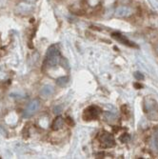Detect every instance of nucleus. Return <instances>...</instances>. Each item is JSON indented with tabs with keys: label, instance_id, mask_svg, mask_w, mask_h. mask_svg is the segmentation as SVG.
I'll use <instances>...</instances> for the list:
<instances>
[{
	"label": "nucleus",
	"instance_id": "f257e3e1",
	"mask_svg": "<svg viewBox=\"0 0 158 159\" xmlns=\"http://www.w3.org/2000/svg\"><path fill=\"white\" fill-rule=\"evenodd\" d=\"M60 60H61V54H60L58 48L55 45H52L49 48V50L47 52L44 66L49 67V68L55 67V66L58 65Z\"/></svg>",
	"mask_w": 158,
	"mask_h": 159
},
{
	"label": "nucleus",
	"instance_id": "f03ea898",
	"mask_svg": "<svg viewBox=\"0 0 158 159\" xmlns=\"http://www.w3.org/2000/svg\"><path fill=\"white\" fill-rule=\"evenodd\" d=\"M98 140L100 142L101 147L104 149L112 148L113 146L115 145V138H113L112 134H111L108 131H102L101 134H99Z\"/></svg>",
	"mask_w": 158,
	"mask_h": 159
},
{
	"label": "nucleus",
	"instance_id": "7ed1b4c3",
	"mask_svg": "<svg viewBox=\"0 0 158 159\" xmlns=\"http://www.w3.org/2000/svg\"><path fill=\"white\" fill-rule=\"evenodd\" d=\"M101 113V110L96 107V106H91V107L87 108L84 113H83V118L84 120L91 121V120H95L99 117V114Z\"/></svg>",
	"mask_w": 158,
	"mask_h": 159
},
{
	"label": "nucleus",
	"instance_id": "20e7f679",
	"mask_svg": "<svg viewBox=\"0 0 158 159\" xmlns=\"http://www.w3.org/2000/svg\"><path fill=\"white\" fill-rule=\"evenodd\" d=\"M39 108H40V101L38 99H33V101H30L24 111V117L33 116V114L36 113Z\"/></svg>",
	"mask_w": 158,
	"mask_h": 159
},
{
	"label": "nucleus",
	"instance_id": "39448f33",
	"mask_svg": "<svg viewBox=\"0 0 158 159\" xmlns=\"http://www.w3.org/2000/svg\"><path fill=\"white\" fill-rule=\"evenodd\" d=\"M112 36L115 39V40H117V41H119L120 43H122V44H124V45H127V46H130V47H136L134 45L133 43H131L130 41H129L128 39H127L124 35H122L121 33H112Z\"/></svg>",
	"mask_w": 158,
	"mask_h": 159
},
{
	"label": "nucleus",
	"instance_id": "423d86ee",
	"mask_svg": "<svg viewBox=\"0 0 158 159\" xmlns=\"http://www.w3.org/2000/svg\"><path fill=\"white\" fill-rule=\"evenodd\" d=\"M54 91V87L51 85H45L40 91V95L43 97V98H48V97L52 95Z\"/></svg>",
	"mask_w": 158,
	"mask_h": 159
},
{
	"label": "nucleus",
	"instance_id": "0eeeda50",
	"mask_svg": "<svg viewBox=\"0 0 158 159\" xmlns=\"http://www.w3.org/2000/svg\"><path fill=\"white\" fill-rule=\"evenodd\" d=\"M63 124H64V119L61 116H58V117H56L54 119V122H52L51 128H52V130H54V131H58L63 127Z\"/></svg>",
	"mask_w": 158,
	"mask_h": 159
},
{
	"label": "nucleus",
	"instance_id": "6e6552de",
	"mask_svg": "<svg viewBox=\"0 0 158 159\" xmlns=\"http://www.w3.org/2000/svg\"><path fill=\"white\" fill-rule=\"evenodd\" d=\"M130 14V10L126 7H122L116 10V15L118 16H124V15H128Z\"/></svg>",
	"mask_w": 158,
	"mask_h": 159
},
{
	"label": "nucleus",
	"instance_id": "1a4fd4ad",
	"mask_svg": "<svg viewBox=\"0 0 158 159\" xmlns=\"http://www.w3.org/2000/svg\"><path fill=\"white\" fill-rule=\"evenodd\" d=\"M68 77H60L58 78L57 80H56V83H57V85L60 86V87H64L66 84L68 83Z\"/></svg>",
	"mask_w": 158,
	"mask_h": 159
},
{
	"label": "nucleus",
	"instance_id": "9d476101",
	"mask_svg": "<svg viewBox=\"0 0 158 159\" xmlns=\"http://www.w3.org/2000/svg\"><path fill=\"white\" fill-rule=\"evenodd\" d=\"M119 139H120L121 142L126 143V142H129V141H130V134H122V135L120 136Z\"/></svg>",
	"mask_w": 158,
	"mask_h": 159
},
{
	"label": "nucleus",
	"instance_id": "9b49d317",
	"mask_svg": "<svg viewBox=\"0 0 158 159\" xmlns=\"http://www.w3.org/2000/svg\"><path fill=\"white\" fill-rule=\"evenodd\" d=\"M134 77L136 78L137 80H140V79H141V80H142V79H144V76H143L140 73H138V72L134 73Z\"/></svg>",
	"mask_w": 158,
	"mask_h": 159
},
{
	"label": "nucleus",
	"instance_id": "f8f14e48",
	"mask_svg": "<svg viewBox=\"0 0 158 159\" xmlns=\"http://www.w3.org/2000/svg\"><path fill=\"white\" fill-rule=\"evenodd\" d=\"M54 113H60L62 112V107H61V106H57V107H55L54 109Z\"/></svg>",
	"mask_w": 158,
	"mask_h": 159
},
{
	"label": "nucleus",
	"instance_id": "ddd939ff",
	"mask_svg": "<svg viewBox=\"0 0 158 159\" xmlns=\"http://www.w3.org/2000/svg\"><path fill=\"white\" fill-rule=\"evenodd\" d=\"M135 87H136V88H141L142 86L141 85H138V84H135V85H134Z\"/></svg>",
	"mask_w": 158,
	"mask_h": 159
},
{
	"label": "nucleus",
	"instance_id": "4468645a",
	"mask_svg": "<svg viewBox=\"0 0 158 159\" xmlns=\"http://www.w3.org/2000/svg\"><path fill=\"white\" fill-rule=\"evenodd\" d=\"M156 145H158V135H157V138H156Z\"/></svg>",
	"mask_w": 158,
	"mask_h": 159
}]
</instances>
